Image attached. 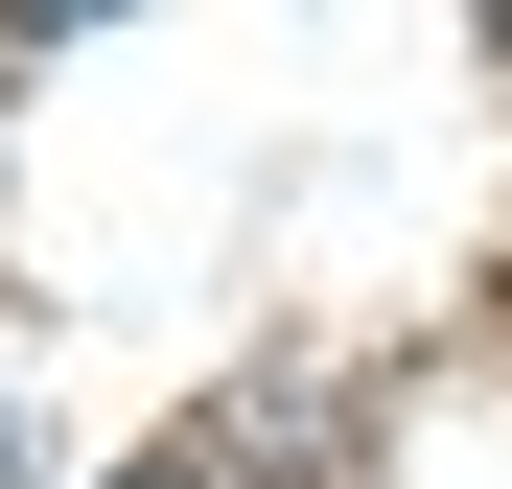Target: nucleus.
I'll list each match as a JSON object with an SVG mask.
<instances>
[{"instance_id": "obj_1", "label": "nucleus", "mask_w": 512, "mask_h": 489, "mask_svg": "<svg viewBox=\"0 0 512 489\" xmlns=\"http://www.w3.org/2000/svg\"><path fill=\"white\" fill-rule=\"evenodd\" d=\"M0 24H24V47H70V24H117V0H0Z\"/></svg>"}, {"instance_id": "obj_2", "label": "nucleus", "mask_w": 512, "mask_h": 489, "mask_svg": "<svg viewBox=\"0 0 512 489\" xmlns=\"http://www.w3.org/2000/svg\"><path fill=\"white\" fill-rule=\"evenodd\" d=\"M0 466H24V420H0Z\"/></svg>"}, {"instance_id": "obj_3", "label": "nucleus", "mask_w": 512, "mask_h": 489, "mask_svg": "<svg viewBox=\"0 0 512 489\" xmlns=\"http://www.w3.org/2000/svg\"><path fill=\"white\" fill-rule=\"evenodd\" d=\"M140 489H187V466H140Z\"/></svg>"}, {"instance_id": "obj_4", "label": "nucleus", "mask_w": 512, "mask_h": 489, "mask_svg": "<svg viewBox=\"0 0 512 489\" xmlns=\"http://www.w3.org/2000/svg\"><path fill=\"white\" fill-rule=\"evenodd\" d=\"M489 24H512V0H489Z\"/></svg>"}]
</instances>
